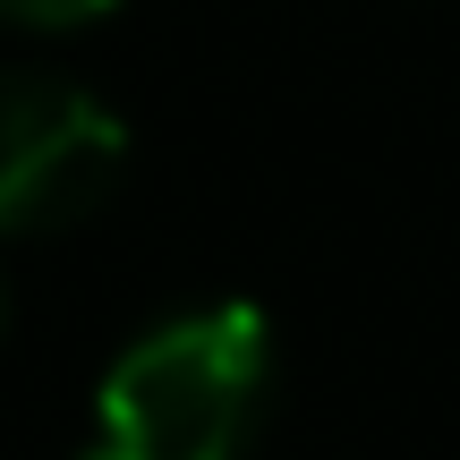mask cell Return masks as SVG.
<instances>
[{
    "label": "cell",
    "mask_w": 460,
    "mask_h": 460,
    "mask_svg": "<svg viewBox=\"0 0 460 460\" xmlns=\"http://www.w3.org/2000/svg\"><path fill=\"white\" fill-rule=\"evenodd\" d=\"M128 171V128L85 85L0 68V239L85 222Z\"/></svg>",
    "instance_id": "7a4b0ae2"
},
{
    "label": "cell",
    "mask_w": 460,
    "mask_h": 460,
    "mask_svg": "<svg viewBox=\"0 0 460 460\" xmlns=\"http://www.w3.org/2000/svg\"><path fill=\"white\" fill-rule=\"evenodd\" d=\"M119 0H0V26H43V34H68V26H94L111 17Z\"/></svg>",
    "instance_id": "3957f363"
},
{
    "label": "cell",
    "mask_w": 460,
    "mask_h": 460,
    "mask_svg": "<svg viewBox=\"0 0 460 460\" xmlns=\"http://www.w3.org/2000/svg\"><path fill=\"white\" fill-rule=\"evenodd\" d=\"M0 307H9V290H0Z\"/></svg>",
    "instance_id": "277c9868"
},
{
    "label": "cell",
    "mask_w": 460,
    "mask_h": 460,
    "mask_svg": "<svg viewBox=\"0 0 460 460\" xmlns=\"http://www.w3.org/2000/svg\"><path fill=\"white\" fill-rule=\"evenodd\" d=\"M273 384V324L247 298L188 307L111 358L77 460H239Z\"/></svg>",
    "instance_id": "6da1fadb"
}]
</instances>
